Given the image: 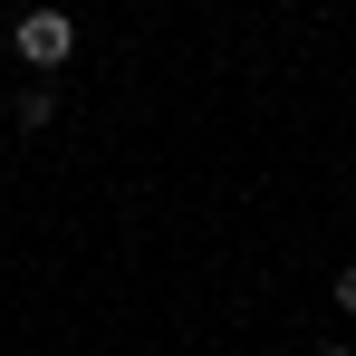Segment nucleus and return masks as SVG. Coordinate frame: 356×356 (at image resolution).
Masks as SVG:
<instances>
[{
  "mask_svg": "<svg viewBox=\"0 0 356 356\" xmlns=\"http://www.w3.org/2000/svg\"><path fill=\"white\" fill-rule=\"evenodd\" d=\"M10 39H19V58H29V67H67V58H77V19H67V10H29Z\"/></svg>",
  "mask_w": 356,
  "mask_h": 356,
  "instance_id": "nucleus-1",
  "label": "nucleus"
},
{
  "mask_svg": "<svg viewBox=\"0 0 356 356\" xmlns=\"http://www.w3.org/2000/svg\"><path fill=\"white\" fill-rule=\"evenodd\" d=\"M327 298H337V318H356V260L337 270V289H327Z\"/></svg>",
  "mask_w": 356,
  "mask_h": 356,
  "instance_id": "nucleus-2",
  "label": "nucleus"
},
{
  "mask_svg": "<svg viewBox=\"0 0 356 356\" xmlns=\"http://www.w3.org/2000/svg\"><path fill=\"white\" fill-rule=\"evenodd\" d=\"M318 356H347V347H318Z\"/></svg>",
  "mask_w": 356,
  "mask_h": 356,
  "instance_id": "nucleus-3",
  "label": "nucleus"
}]
</instances>
